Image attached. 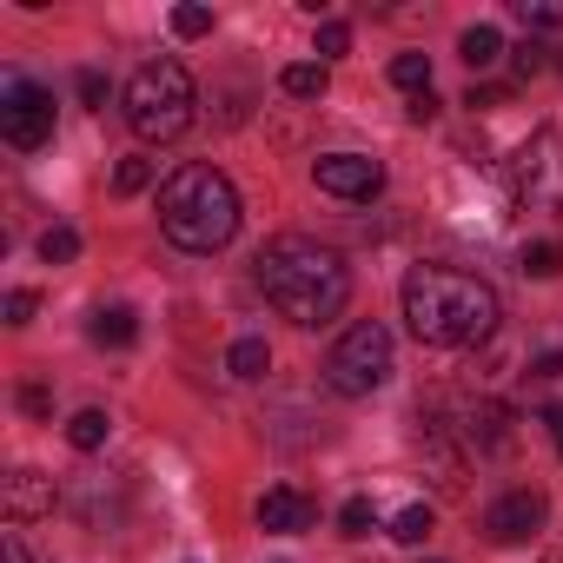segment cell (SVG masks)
<instances>
[{
	"label": "cell",
	"instance_id": "obj_1",
	"mask_svg": "<svg viewBox=\"0 0 563 563\" xmlns=\"http://www.w3.org/2000/svg\"><path fill=\"white\" fill-rule=\"evenodd\" d=\"M258 272V292L278 306V319H292V325H332L339 312H345V299H352V272H345V258L332 252V245H319V239H306V232H278L258 258H252Z\"/></svg>",
	"mask_w": 563,
	"mask_h": 563
},
{
	"label": "cell",
	"instance_id": "obj_2",
	"mask_svg": "<svg viewBox=\"0 0 563 563\" xmlns=\"http://www.w3.org/2000/svg\"><path fill=\"white\" fill-rule=\"evenodd\" d=\"M405 325H411L418 345H438V352L484 345L497 332V292L477 272H457V265H411V278H405Z\"/></svg>",
	"mask_w": 563,
	"mask_h": 563
},
{
	"label": "cell",
	"instance_id": "obj_3",
	"mask_svg": "<svg viewBox=\"0 0 563 563\" xmlns=\"http://www.w3.org/2000/svg\"><path fill=\"white\" fill-rule=\"evenodd\" d=\"M159 232L179 245V252H219V245H232V232H239V192H232V179L219 173V166H179V173H166V186H159Z\"/></svg>",
	"mask_w": 563,
	"mask_h": 563
},
{
	"label": "cell",
	"instance_id": "obj_4",
	"mask_svg": "<svg viewBox=\"0 0 563 563\" xmlns=\"http://www.w3.org/2000/svg\"><path fill=\"white\" fill-rule=\"evenodd\" d=\"M192 107H199V93H192V74H186L179 60H146V67L126 80V126H133L146 146L179 140V133L192 126Z\"/></svg>",
	"mask_w": 563,
	"mask_h": 563
},
{
	"label": "cell",
	"instance_id": "obj_5",
	"mask_svg": "<svg viewBox=\"0 0 563 563\" xmlns=\"http://www.w3.org/2000/svg\"><path fill=\"white\" fill-rule=\"evenodd\" d=\"M385 378H391V332H385L378 319H365V325H352V332L332 345L325 385H332L339 398H372Z\"/></svg>",
	"mask_w": 563,
	"mask_h": 563
},
{
	"label": "cell",
	"instance_id": "obj_6",
	"mask_svg": "<svg viewBox=\"0 0 563 563\" xmlns=\"http://www.w3.org/2000/svg\"><path fill=\"white\" fill-rule=\"evenodd\" d=\"M510 199L523 212H563V126H537L510 159Z\"/></svg>",
	"mask_w": 563,
	"mask_h": 563
},
{
	"label": "cell",
	"instance_id": "obj_7",
	"mask_svg": "<svg viewBox=\"0 0 563 563\" xmlns=\"http://www.w3.org/2000/svg\"><path fill=\"white\" fill-rule=\"evenodd\" d=\"M0 133H8V146L34 153L54 140V93L34 87V80H8V93H0Z\"/></svg>",
	"mask_w": 563,
	"mask_h": 563
},
{
	"label": "cell",
	"instance_id": "obj_8",
	"mask_svg": "<svg viewBox=\"0 0 563 563\" xmlns=\"http://www.w3.org/2000/svg\"><path fill=\"white\" fill-rule=\"evenodd\" d=\"M312 179H319V192H332V199H372V192H385V166L365 159V153H325V159L312 166Z\"/></svg>",
	"mask_w": 563,
	"mask_h": 563
},
{
	"label": "cell",
	"instance_id": "obj_9",
	"mask_svg": "<svg viewBox=\"0 0 563 563\" xmlns=\"http://www.w3.org/2000/svg\"><path fill=\"white\" fill-rule=\"evenodd\" d=\"M543 517H550V504H543L537 490H510V497H497V504L484 510V537H490V543H530V537L543 530Z\"/></svg>",
	"mask_w": 563,
	"mask_h": 563
},
{
	"label": "cell",
	"instance_id": "obj_10",
	"mask_svg": "<svg viewBox=\"0 0 563 563\" xmlns=\"http://www.w3.org/2000/svg\"><path fill=\"white\" fill-rule=\"evenodd\" d=\"M312 497H299V490H265L258 497V530H272V537H292V530H312Z\"/></svg>",
	"mask_w": 563,
	"mask_h": 563
},
{
	"label": "cell",
	"instance_id": "obj_11",
	"mask_svg": "<svg viewBox=\"0 0 563 563\" xmlns=\"http://www.w3.org/2000/svg\"><path fill=\"white\" fill-rule=\"evenodd\" d=\"M8 523H27V517H54V477H41V471H14L8 477Z\"/></svg>",
	"mask_w": 563,
	"mask_h": 563
},
{
	"label": "cell",
	"instance_id": "obj_12",
	"mask_svg": "<svg viewBox=\"0 0 563 563\" xmlns=\"http://www.w3.org/2000/svg\"><path fill=\"white\" fill-rule=\"evenodd\" d=\"M87 339H93V345H107V352H120V345H133V339H140V319H133L126 306H100V312H93V325H87Z\"/></svg>",
	"mask_w": 563,
	"mask_h": 563
},
{
	"label": "cell",
	"instance_id": "obj_13",
	"mask_svg": "<svg viewBox=\"0 0 563 563\" xmlns=\"http://www.w3.org/2000/svg\"><path fill=\"white\" fill-rule=\"evenodd\" d=\"M278 87H286L292 100H325V87H332V74H325V60H292L286 74H278Z\"/></svg>",
	"mask_w": 563,
	"mask_h": 563
},
{
	"label": "cell",
	"instance_id": "obj_14",
	"mask_svg": "<svg viewBox=\"0 0 563 563\" xmlns=\"http://www.w3.org/2000/svg\"><path fill=\"white\" fill-rule=\"evenodd\" d=\"M457 54H464V67H471V74H484V67H497V60H504V34H497V27H464Z\"/></svg>",
	"mask_w": 563,
	"mask_h": 563
},
{
	"label": "cell",
	"instance_id": "obj_15",
	"mask_svg": "<svg viewBox=\"0 0 563 563\" xmlns=\"http://www.w3.org/2000/svg\"><path fill=\"white\" fill-rule=\"evenodd\" d=\"M113 438V418L107 411H74V424H67V444L74 451H100Z\"/></svg>",
	"mask_w": 563,
	"mask_h": 563
},
{
	"label": "cell",
	"instance_id": "obj_16",
	"mask_svg": "<svg viewBox=\"0 0 563 563\" xmlns=\"http://www.w3.org/2000/svg\"><path fill=\"white\" fill-rule=\"evenodd\" d=\"M391 80H398L411 100H424V93H431V54H398V60H391Z\"/></svg>",
	"mask_w": 563,
	"mask_h": 563
},
{
	"label": "cell",
	"instance_id": "obj_17",
	"mask_svg": "<svg viewBox=\"0 0 563 563\" xmlns=\"http://www.w3.org/2000/svg\"><path fill=\"white\" fill-rule=\"evenodd\" d=\"M225 365H232V378H245V385H252V378H265V372H272V352H265V339H239Z\"/></svg>",
	"mask_w": 563,
	"mask_h": 563
},
{
	"label": "cell",
	"instance_id": "obj_18",
	"mask_svg": "<svg viewBox=\"0 0 563 563\" xmlns=\"http://www.w3.org/2000/svg\"><path fill=\"white\" fill-rule=\"evenodd\" d=\"M41 258H47V265H74V258H80V232H74V225H47V232H41Z\"/></svg>",
	"mask_w": 563,
	"mask_h": 563
},
{
	"label": "cell",
	"instance_id": "obj_19",
	"mask_svg": "<svg viewBox=\"0 0 563 563\" xmlns=\"http://www.w3.org/2000/svg\"><path fill=\"white\" fill-rule=\"evenodd\" d=\"M523 272H530V278H556V272H563V245H556V239L523 245Z\"/></svg>",
	"mask_w": 563,
	"mask_h": 563
},
{
	"label": "cell",
	"instance_id": "obj_20",
	"mask_svg": "<svg viewBox=\"0 0 563 563\" xmlns=\"http://www.w3.org/2000/svg\"><path fill=\"white\" fill-rule=\"evenodd\" d=\"M431 523H438V517H431V504H411V510H398L391 537H398V543H424V537H431Z\"/></svg>",
	"mask_w": 563,
	"mask_h": 563
},
{
	"label": "cell",
	"instance_id": "obj_21",
	"mask_svg": "<svg viewBox=\"0 0 563 563\" xmlns=\"http://www.w3.org/2000/svg\"><path fill=\"white\" fill-rule=\"evenodd\" d=\"M339 530H345V537H372V530H378V510H372V497H352V504L339 510Z\"/></svg>",
	"mask_w": 563,
	"mask_h": 563
},
{
	"label": "cell",
	"instance_id": "obj_22",
	"mask_svg": "<svg viewBox=\"0 0 563 563\" xmlns=\"http://www.w3.org/2000/svg\"><path fill=\"white\" fill-rule=\"evenodd\" d=\"M523 27H563V0H517Z\"/></svg>",
	"mask_w": 563,
	"mask_h": 563
},
{
	"label": "cell",
	"instance_id": "obj_23",
	"mask_svg": "<svg viewBox=\"0 0 563 563\" xmlns=\"http://www.w3.org/2000/svg\"><path fill=\"white\" fill-rule=\"evenodd\" d=\"M173 34L179 41H206L212 34V8H173Z\"/></svg>",
	"mask_w": 563,
	"mask_h": 563
},
{
	"label": "cell",
	"instance_id": "obj_24",
	"mask_svg": "<svg viewBox=\"0 0 563 563\" xmlns=\"http://www.w3.org/2000/svg\"><path fill=\"white\" fill-rule=\"evenodd\" d=\"M140 186H153V159H140V153H133V159H120V166H113V192H140Z\"/></svg>",
	"mask_w": 563,
	"mask_h": 563
},
{
	"label": "cell",
	"instance_id": "obj_25",
	"mask_svg": "<svg viewBox=\"0 0 563 563\" xmlns=\"http://www.w3.org/2000/svg\"><path fill=\"white\" fill-rule=\"evenodd\" d=\"M319 54H352V27L345 21H325L319 27Z\"/></svg>",
	"mask_w": 563,
	"mask_h": 563
},
{
	"label": "cell",
	"instance_id": "obj_26",
	"mask_svg": "<svg viewBox=\"0 0 563 563\" xmlns=\"http://www.w3.org/2000/svg\"><path fill=\"white\" fill-rule=\"evenodd\" d=\"M543 67H550V47H537V41L517 47V74H543Z\"/></svg>",
	"mask_w": 563,
	"mask_h": 563
},
{
	"label": "cell",
	"instance_id": "obj_27",
	"mask_svg": "<svg viewBox=\"0 0 563 563\" xmlns=\"http://www.w3.org/2000/svg\"><path fill=\"white\" fill-rule=\"evenodd\" d=\"M34 306H41L34 292H8V325H27V319H34Z\"/></svg>",
	"mask_w": 563,
	"mask_h": 563
},
{
	"label": "cell",
	"instance_id": "obj_28",
	"mask_svg": "<svg viewBox=\"0 0 563 563\" xmlns=\"http://www.w3.org/2000/svg\"><path fill=\"white\" fill-rule=\"evenodd\" d=\"M0 563H34L27 543H21V530H0Z\"/></svg>",
	"mask_w": 563,
	"mask_h": 563
},
{
	"label": "cell",
	"instance_id": "obj_29",
	"mask_svg": "<svg viewBox=\"0 0 563 563\" xmlns=\"http://www.w3.org/2000/svg\"><path fill=\"white\" fill-rule=\"evenodd\" d=\"M80 100H87V107H107V80H100V74H93V67H87V74H80Z\"/></svg>",
	"mask_w": 563,
	"mask_h": 563
},
{
	"label": "cell",
	"instance_id": "obj_30",
	"mask_svg": "<svg viewBox=\"0 0 563 563\" xmlns=\"http://www.w3.org/2000/svg\"><path fill=\"white\" fill-rule=\"evenodd\" d=\"M21 405H27V411H34V418H47V411H54V398H47V391H41V385H27V391H21Z\"/></svg>",
	"mask_w": 563,
	"mask_h": 563
},
{
	"label": "cell",
	"instance_id": "obj_31",
	"mask_svg": "<svg viewBox=\"0 0 563 563\" xmlns=\"http://www.w3.org/2000/svg\"><path fill=\"white\" fill-rule=\"evenodd\" d=\"M543 424H550V444H556V457H563V405H550Z\"/></svg>",
	"mask_w": 563,
	"mask_h": 563
},
{
	"label": "cell",
	"instance_id": "obj_32",
	"mask_svg": "<svg viewBox=\"0 0 563 563\" xmlns=\"http://www.w3.org/2000/svg\"><path fill=\"white\" fill-rule=\"evenodd\" d=\"M537 378H563V352H543L537 358Z\"/></svg>",
	"mask_w": 563,
	"mask_h": 563
}]
</instances>
